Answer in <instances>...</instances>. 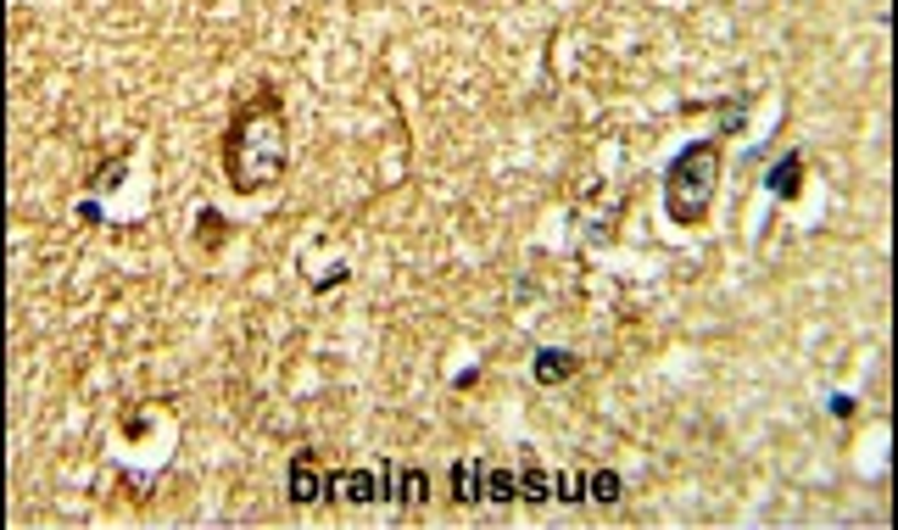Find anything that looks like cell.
I'll return each instance as SVG.
<instances>
[{
    "label": "cell",
    "instance_id": "cell-1",
    "mask_svg": "<svg viewBox=\"0 0 898 530\" xmlns=\"http://www.w3.org/2000/svg\"><path fill=\"white\" fill-rule=\"evenodd\" d=\"M218 162H224V180L240 196H262L285 180L291 167V123L274 90H262L251 107H240L218 140Z\"/></svg>",
    "mask_w": 898,
    "mask_h": 530
},
{
    "label": "cell",
    "instance_id": "cell-14",
    "mask_svg": "<svg viewBox=\"0 0 898 530\" xmlns=\"http://www.w3.org/2000/svg\"><path fill=\"white\" fill-rule=\"evenodd\" d=\"M218 229H224V218H218L213 207H202V246H207V251H218V240H224Z\"/></svg>",
    "mask_w": 898,
    "mask_h": 530
},
{
    "label": "cell",
    "instance_id": "cell-6",
    "mask_svg": "<svg viewBox=\"0 0 898 530\" xmlns=\"http://www.w3.org/2000/svg\"><path fill=\"white\" fill-rule=\"evenodd\" d=\"M575 375H581V351H570V346H542L530 358V380L535 386H564Z\"/></svg>",
    "mask_w": 898,
    "mask_h": 530
},
{
    "label": "cell",
    "instance_id": "cell-2",
    "mask_svg": "<svg viewBox=\"0 0 898 530\" xmlns=\"http://www.w3.org/2000/svg\"><path fill=\"white\" fill-rule=\"evenodd\" d=\"M721 173H726V140H692L670 156L664 167V218L675 229H703L721 196Z\"/></svg>",
    "mask_w": 898,
    "mask_h": 530
},
{
    "label": "cell",
    "instance_id": "cell-8",
    "mask_svg": "<svg viewBox=\"0 0 898 530\" xmlns=\"http://www.w3.org/2000/svg\"><path fill=\"white\" fill-rule=\"evenodd\" d=\"M480 502H497V508L519 502V475L491 464V458H480Z\"/></svg>",
    "mask_w": 898,
    "mask_h": 530
},
{
    "label": "cell",
    "instance_id": "cell-7",
    "mask_svg": "<svg viewBox=\"0 0 898 530\" xmlns=\"http://www.w3.org/2000/svg\"><path fill=\"white\" fill-rule=\"evenodd\" d=\"M765 191L776 196V202H798L803 196V151L792 145V151H781L776 162H770V173H765Z\"/></svg>",
    "mask_w": 898,
    "mask_h": 530
},
{
    "label": "cell",
    "instance_id": "cell-4",
    "mask_svg": "<svg viewBox=\"0 0 898 530\" xmlns=\"http://www.w3.org/2000/svg\"><path fill=\"white\" fill-rule=\"evenodd\" d=\"M380 497H386V502H402V508H424V502H430V469L386 458V464H380Z\"/></svg>",
    "mask_w": 898,
    "mask_h": 530
},
{
    "label": "cell",
    "instance_id": "cell-13",
    "mask_svg": "<svg viewBox=\"0 0 898 530\" xmlns=\"http://www.w3.org/2000/svg\"><path fill=\"white\" fill-rule=\"evenodd\" d=\"M619 497H625V480H619V469H592V502L614 508Z\"/></svg>",
    "mask_w": 898,
    "mask_h": 530
},
{
    "label": "cell",
    "instance_id": "cell-15",
    "mask_svg": "<svg viewBox=\"0 0 898 530\" xmlns=\"http://www.w3.org/2000/svg\"><path fill=\"white\" fill-rule=\"evenodd\" d=\"M18 7H23V0H18Z\"/></svg>",
    "mask_w": 898,
    "mask_h": 530
},
{
    "label": "cell",
    "instance_id": "cell-12",
    "mask_svg": "<svg viewBox=\"0 0 898 530\" xmlns=\"http://www.w3.org/2000/svg\"><path fill=\"white\" fill-rule=\"evenodd\" d=\"M592 497V475L586 469H559L553 475V502H586Z\"/></svg>",
    "mask_w": 898,
    "mask_h": 530
},
{
    "label": "cell",
    "instance_id": "cell-3",
    "mask_svg": "<svg viewBox=\"0 0 898 530\" xmlns=\"http://www.w3.org/2000/svg\"><path fill=\"white\" fill-rule=\"evenodd\" d=\"M329 469H318V453L313 447H296L291 464H285V497L296 508H313V502H329Z\"/></svg>",
    "mask_w": 898,
    "mask_h": 530
},
{
    "label": "cell",
    "instance_id": "cell-11",
    "mask_svg": "<svg viewBox=\"0 0 898 530\" xmlns=\"http://www.w3.org/2000/svg\"><path fill=\"white\" fill-rule=\"evenodd\" d=\"M513 475H519V502H553V475L542 464H524Z\"/></svg>",
    "mask_w": 898,
    "mask_h": 530
},
{
    "label": "cell",
    "instance_id": "cell-9",
    "mask_svg": "<svg viewBox=\"0 0 898 530\" xmlns=\"http://www.w3.org/2000/svg\"><path fill=\"white\" fill-rule=\"evenodd\" d=\"M446 486H453V502H480V458H458L446 469Z\"/></svg>",
    "mask_w": 898,
    "mask_h": 530
},
{
    "label": "cell",
    "instance_id": "cell-10",
    "mask_svg": "<svg viewBox=\"0 0 898 530\" xmlns=\"http://www.w3.org/2000/svg\"><path fill=\"white\" fill-rule=\"evenodd\" d=\"M748 107H754V96H748V90H737V96H726V101H714L708 112L721 118V134H714V140H737V129H743Z\"/></svg>",
    "mask_w": 898,
    "mask_h": 530
},
{
    "label": "cell",
    "instance_id": "cell-5",
    "mask_svg": "<svg viewBox=\"0 0 898 530\" xmlns=\"http://www.w3.org/2000/svg\"><path fill=\"white\" fill-rule=\"evenodd\" d=\"M329 502H380V469H329Z\"/></svg>",
    "mask_w": 898,
    "mask_h": 530
}]
</instances>
